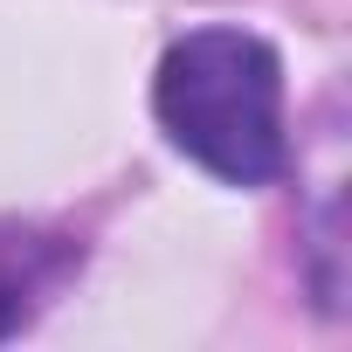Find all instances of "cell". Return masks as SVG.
Returning <instances> with one entry per match:
<instances>
[{"instance_id": "obj_2", "label": "cell", "mask_w": 352, "mask_h": 352, "mask_svg": "<svg viewBox=\"0 0 352 352\" xmlns=\"http://www.w3.org/2000/svg\"><path fill=\"white\" fill-rule=\"evenodd\" d=\"M63 270V256L56 249H42V242H0V338H14L28 318H35V297L49 290V276Z\"/></svg>"}, {"instance_id": "obj_1", "label": "cell", "mask_w": 352, "mask_h": 352, "mask_svg": "<svg viewBox=\"0 0 352 352\" xmlns=\"http://www.w3.org/2000/svg\"><path fill=\"white\" fill-rule=\"evenodd\" d=\"M152 111L166 138L228 187H270L290 166L283 145V63L263 35L194 28L166 49Z\"/></svg>"}]
</instances>
